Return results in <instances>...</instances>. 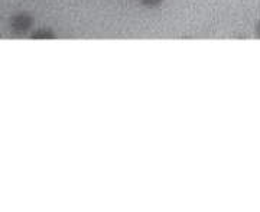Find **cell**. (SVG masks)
I'll list each match as a JSON object with an SVG mask.
<instances>
[{
  "mask_svg": "<svg viewBox=\"0 0 260 212\" xmlns=\"http://www.w3.org/2000/svg\"><path fill=\"white\" fill-rule=\"evenodd\" d=\"M138 2L146 9H155V8H158L159 5H162L164 0H138Z\"/></svg>",
  "mask_w": 260,
  "mask_h": 212,
  "instance_id": "cell-3",
  "label": "cell"
},
{
  "mask_svg": "<svg viewBox=\"0 0 260 212\" xmlns=\"http://www.w3.org/2000/svg\"><path fill=\"white\" fill-rule=\"evenodd\" d=\"M32 38H37V39H54L55 38V32L51 28H39L32 33Z\"/></svg>",
  "mask_w": 260,
  "mask_h": 212,
  "instance_id": "cell-2",
  "label": "cell"
},
{
  "mask_svg": "<svg viewBox=\"0 0 260 212\" xmlns=\"http://www.w3.org/2000/svg\"><path fill=\"white\" fill-rule=\"evenodd\" d=\"M254 35H256V38L260 39V19L256 22V25H254Z\"/></svg>",
  "mask_w": 260,
  "mask_h": 212,
  "instance_id": "cell-4",
  "label": "cell"
},
{
  "mask_svg": "<svg viewBox=\"0 0 260 212\" xmlns=\"http://www.w3.org/2000/svg\"><path fill=\"white\" fill-rule=\"evenodd\" d=\"M34 25V19L28 13H18L10 20V28L16 35H25Z\"/></svg>",
  "mask_w": 260,
  "mask_h": 212,
  "instance_id": "cell-1",
  "label": "cell"
}]
</instances>
